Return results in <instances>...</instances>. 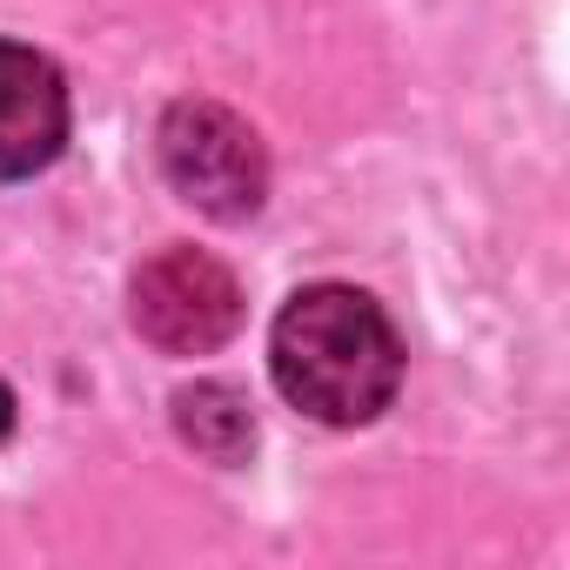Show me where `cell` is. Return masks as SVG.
<instances>
[{
    "label": "cell",
    "instance_id": "cell-1",
    "mask_svg": "<svg viewBox=\"0 0 570 570\" xmlns=\"http://www.w3.org/2000/svg\"><path fill=\"white\" fill-rule=\"evenodd\" d=\"M268 370H275V390L296 410L350 430V423H370L390 410V396L403 383V343L363 289L316 282V289H296L289 309L275 316Z\"/></svg>",
    "mask_w": 570,
    "mask_h": 570
},
{
    "label": "cell",
    "instance_id": "cell-2",
    "mask_svg": "<svg viewBox=\"0 0 570 570\" xmlns=\"http://www.w3.org/2000/svg\"><path fill=\"white\" fill-rule=\"evenodd\" d=\"M155 155H161V175L168 188L215 215V222H242L262 208V188H268V161H262V141L255 128L222 108V101H175L161 115V135H155Z\"/></svg>",
    "mask_w": 570,
    "mask_h": 570
},
{
    "label": "cell",
    "instance_id": "cell-3",
    "mask_svg": "<svg viewBox=\"0 0 570 570\" xmlns=\"http://www.w3.org/2000/svg\"><path fill=\"white\" fill-rule=\"evenodd\" d=\"M135 330L161 356H208L242 323V282L202 248H161L135 268Z\"/></svg>",
    "mask_w": 570,
    "mask_h": 570
},
{
    "label": "cell",
    "instance_id": "cell-4",
    "mask_svg": "<svg viewBox=\"0 0 570 570\" xmlns=\"http://www.w3.org/2000/svg\"><path fill=\"white\" fill-rule=\"evenodd\" d=\"M68 141L61 68L21 41H0V181L41 175Z\"/></svg>",
    "mask_w": 570,
    "mask_h": 570
},
{
    "label": "cell",
    "instance_id": "cell-5",
    "mask_svg": "<svg viewBox=\"0 0 570 570\" xmlns=\"http://www.w3.org/2000/svg\"><path fill=\"white\" fill-rule=\"evenodd\" d=\"M175 430L188 450H202L208 463H248L255 450V416L228 383H195L175 396Z\"/></svg>",
    "mask_w": 570,
    "mask_h": 570
},
{
    "label": "cell",
    "instance_id": "cell-6",
    "mask_svg": "<svg viewBox=\"0 0 570 570\" xmlns=\"http://www.w3.org/2000/svg\"><path fill=\"white\" fill-rule=\"evenodd\" d=\"M14 430V396H8V383H0V436Z\"/></svg>",
    "mask_w": 570,
    "mask_h": 570
}]
</instances>
